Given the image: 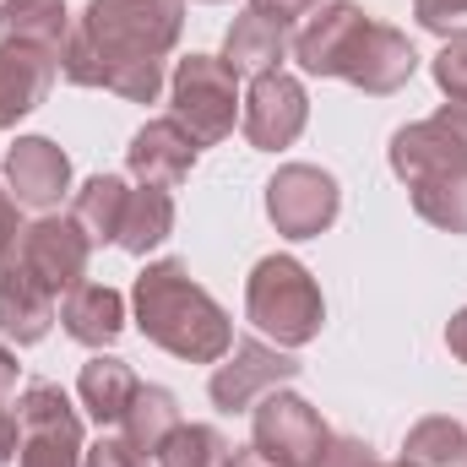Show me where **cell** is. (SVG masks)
Segmentation results:
<instances>
[{"label": "cell", "instance_id": "obj_22", "mask_svg": "<svg viewBox=\"0 0 467 467\" xmlns=\"http://www.w3.org/2000/svg\"><path fill=\"white\" fill-rule=\"evenodd\" d=\"M119 430H125V441H130L141 457H158L163 441L180 430V402H174V391H163V386H136V397H130Z\"/></svg>", "mask_w": 467, "mask_h": 467}, {"label": "cell", "instance_id": "obj_37", "mask_svg": "<svg viewBox=\"0 0 467 467\" xmlns=\"http://www.w3.org/2000/svg\"><path fill=\"white\" fill-rule=\"evenodd\" d=\"M223 467H272V462H266V457L250 446V451H229V462H223Z\"/></svg>", "mask_w": 467, "mask_h": 467}, {"label": "cell", "instance_id": "obj_25", "mask_svg": "<svg viewBox=\"0 0 467 467\" xmlns=\"http://www.w3.org/2000/svg\"><path fill=\"white\" fill-rule=\"evenodd\" d=\"M402 457L413 467H467V430L446 413L419 419L402 441Z\"/></svg>", "mask_w": 467, "mask_h": 467}, {"label": "cell", "instance_id": "obj_27", "mask_svg": "<svg viewBox=\"0 0 467 467\" xmlns=\"http://www.w3.org/2000/svg\"><path fill=\"white\" fill-rule=\"evenodd\" d=\"M223 462H229V446L213 424H180L158 451V467H223Z\"/></svg>", "mask_w": 467, "mask_h": 467}, {"label": "cell", "instance_id": "obj_36", "mask_svg": "<svg viewBox=\"0 0 467 467\" xmlns=\"http://www.w3.org/2000/svg\"><path fill=\"white\" fill-rule=\"evenodd\" d=\"M11 391H16V358H11V353L0 348V402H5Z\"/></svg>", "mask_w": 467, "mask_h": 467}, {"label": "cell", "instance_id": "obj_5", "mask_svg": "<svg viewBox=\"0 0 467 467\" xmlns=\"http://www.w3.org/2000/svg\"><path fill=\"white\" fill-rule=\"evenodd\" d=\"M82 419L60 386H27L16 397V467H82Z\"/></svg>", "mask_w": 467, "mask_h": 467}, {"label": "cell", "instance_id": "obj_29", "mask_svg": "<svg viewBox=\"0 0 467 467\" xmlns=\"http://www.w3.org/2000/svg\"><path fill=\"white\" fill-rule=\"evenodd\" d=\"M435 82L451 104H467V38H451L435 60Z\"/></svg>", "mask_w": 467, "mask_h": 467}, {"label": "cell", "instance_id": "obj_4", "mask_svg": "<svg viewBox=\"0 0 467 467\" xmlns=\"http://www.w3.org/2000/svg\"><path fill=\"white\" fill-rule=\"evenodd\" d=\"M169 99H174V119L196 136V147L223 141L239 125V104H244L239 99V71L218 55H185L174 66Z\"/></svg>", "mask_w": 467, "mask_h": 467}, {"label": "cell", "instance_id": "obj_10", "mask_svg": "<svg viewBox=\"0 0 467 467\" xmlns=\"http://www.w3.org/2000/svg\"><path fill=\"white\" fill-rule=\"evenodd\" d=\"M299 375V358H288L283 348H272V343H261V337H244V343H234L223 353V364H218V375H213V402L223 408V413H244V408H255L266 391H277V386H288Z\"/></svg>", "mask_w": 467, "mask_h": 467}, {"label": "cell", "instance_id": "obj_9", "mask_svg": "<svg viewBox=\"0 0 467 467\" xmlns=\"http://www.w3.org/2000/svg\"><path fill=\"white\" fill-rule=\"evenodd\" d=\"M305 119H310V99H305V88H299L288 71L255 77L250 93H244V104H239V130H244V141L261 147V152L294 147L299 130H305Z\"/></svg>", "mask_w": 467, "mask_h": 467}, {"label": "cell", "instance_id": "obj_24", "mask_svg": "<svg viewBox=\"0 0 467 467\" xmlns=\"http://www.w3.org/2000/svg\"><path fill=\"white\" fill-rule=\"evenodd\" d=\"M125 202H130L125 180L99 174V180H88V185L77 191L71 218H77V229L88 234L93 244H115V239H119V218H125Z\"/></svg>", "mask_w": 467, "mask_h": 467}, {"label": "cell", "instance_id": "obj_1", "mask_svg": "<svg viewBox=\"0 0 467 467\" xmlns=\"http://www.w3.org/2000/svg\"><path fill=\"white\" fill-rule=\"evenodd\" d=\"M185 0H88L82 27L60 55V77L77 88H104L125 104H152L163 93V55L180 44Z\"/></svg>", "mask_w": 467, "mask_h": 467}, {"label": "cell", "instance_id": "obj_13", "mask_svg": "<svg viewBox=\"0 0 467 467\" xmlns=\"http://www.w3.org/2000/svg\"><path fill=\"white\" fill-rule=\"evenodd\" d=\"M196 136L180 125V119H147L136 136H130V147H125V163H130V174L141 180V185H158V191H174L191 169H196Z\"/></svg>", "mask_w": 467, "mask_h": 467}, {"label": "cell", "instance_id": "obj_18", "mask_svg": "<svg viewBox=\"0 0 467 467\" xmlns=\"http://www.w3.org/2000/svg\"><path fill=\"white\" fill-rule=\"evenodd\" d=\"M60 321H66V337H77L88 348H109L125 332V299L104 283H77L60 299Z\"/></svg>", "mask_w": 467, "mask_h": 467}, {"label": "cell", "instance_id": "obj_39", "mask_svg": "<svg viewBox=\"0 0 467 467\" xmlns=\"http://www.w3.org/2000/svg\"><path fill=\"white\" fill-rule=\"evenodd\" d=\"M202 5H223V0H202Z\"/></svg>", "mask_w": 467, "mask_h": 467}, {"label": "cell", "instance_id": "obj_6", "mask_svg": "<svg viewBox=\"0 0 467 467\" xmlns=\"http://www.w3.org/2000/svg\"><path fill=\"white\" fill-rule=\"evenodd\" d=\"M250 413H255V451L272 467H321L327 446H332V430L321 424V413L305 397L277 386Z\"/></svg>", "mask_w": 467, "mask_h": 467}, {"label": "cell", "instance_id": "obj_14", "mask_svg": "<svg viewBox=\"0 0 467 467\" xmlns=\"http://www.w3.org/2000/svg\"><path fill=\"white\" fill-rule=\"evenodd\" d=\"M5 185L16 196V207H60L66 185H71V158L49 141V136H22L11 152H5Z\"/></svg>", "mask_w": 467, "mask_h": 467}, {"label": "cell", "instance_id": "obj_12", "mask_svg": "<svg viewBox=\"0 0 467 467\" xmlns=\"http://www.w3.org/2000/svg\"><path fill=\"white\" fill-rule=\"evenodd\" d=\"M364 33H369V16H364L353 0L321 5V16H310V22L294 33V60H299L310 77H348Z\"/></svg>", "mask_w": 467, "mask_h": 467}, {"label": "cell", "instance_id": "obj_19", "mask_svg": "<svg viewBox=\"0 0 467 467\" xmlns=\"http://www.w3.org/2000/svg\"><path fill=\"white\" fill-rule=\"evenodd\" d=\"M288 55H294V38H288V27H277L272 16H255V11L234 16L229 38H223V60H229L234 71H250V77H266V71H277Z\"/></svg>", "mask_w": 467, "mask_h": 467}, {"label": "cell", "instance_id": "obj_16", "mask_svg": "<svg viewBox=\"0 0 467 467\" xmlns=\"http://www.w3.org/2000/svg\"><path fill=\"white\" fill-rule=\"evenodd\" d=\"M413 71H419L413 44H408L397 27L369 22V33H364V44H358V55H353V66H348V77H343V82L364 88V93H375V99H386V93H397Z\"/></svg>", "mask_w": 467, "mask_h": 467}, {"label": "cell", "instance_id": "obj_23", "mask_svg": "<svg viewBox=\"0 0 467 467\" xmlns=\"http://www.w3.org/2000/svg\"><path fill=\"white\" fill-rule=\"evenodd\" d=\"M169 234H174V196H169V191H158V185L130 191L125 218H119V239H115L119 250L147 255V250H158Z\"/></svg>", "mask_w": 467, "mask_h": 467}, {"label": "cell", "instance_id": "obj_3", "mask_svg": "<svg viewBox=\"0 0 467 467\" xmlns=\"http://www.w3.org/2000/svg\"><path fill=\"white\" fill-rule=\"evenodd\" d=\"M244 321L277 348H305L310 337H321L327 299L294 255H266L244 283Z\"/></svg>", "mask_w": 467, "mask_h": 467}, {"label": "cell", "instance_id": "obj_32", "mask_svg": "<svg viewBox=\"0 0 467 467\" xmlns=\"http://www.w3.org/2000/svg\"><path fill=\"white\" fill-rule=\"evenodd\" d=\"M321 467H380V462H375V451H369L364 441H348V435L337 441V435H332V446H327Z\"/></svg>", "mask_w": 467, "mask_h": 467}, {"label": "cell", "instance_id": "obj_33", "mask_svg": "<svg viewBox=\"0 0 467 467\" xmlns=\"http://www.w3.org/2000/svg\"><path fill=\"white\" fill-rule=\"evenodd\" d=\"M316 5H321V0H250V11H255V16H272L277 27H294V22L310 16Z\"/></svg>", "mask_w": 467, "mask_h": 467}, {"label": "cell", "instance_id": "obj_26", "mask_svg": "<svg viewBox=\"0 0 467 467\" xmlns=\"http://www.w3.org/2000/svg\"><path fill=\"white\" fill-rule=\"evenodd\" d=\"M413 207L424 223L446 234H467V180L457 174H435V180H413Z\"/></svg>", "mask_w": 467, "mask_h": 467}, {"label": "cell", "instance_id": "obj_8", "mask_svg": "<svg viewBox=\"0 0 467 467\" xmlns=\"http://www.w3.org/2000/svg\"><path fill=\"white\" fill-rule=\"evenodd\" d=\"M337 207H343V191L327 169L316 163H288L272 174L266 185V218L277 223V234L288 239H316L337 223Z\"/></svg>", "mask_w": 467, "mask_h": 467}, {"label": "cell", "instance_id": "obj_21", "mask_svg": "<svg viewBox=\"0 0 467 467\" xmlns=\"http://www.w3.org/2000/svg\"><path fill=\"white\" fill-rule=\"evenodd\" d=\"M136 369L115 358V353H99V358H88L82 364V375H77V397H82V408L99 419V424H119L125 419V408H130V397H136Z\"/></svg>", "mask_w": 467, "mask_h": 467}, {"label": "cell", "instance_id": "obj_34", "mask_svg": "<svg viewBox=\"0 0 467 467\" xmlns=\"http://www.w3.org/2000/svg\"><path fill=\"white\" fill-rule=\"evenodd\" d=\"M11 457H16V413L0 402V467L11 462Z\"/></svg>", "mask_w": 467, "mask_h": 467}, {"label": "cell", "instance_id": "obj_28", "mask_svg": "<svg viewBox=\"0 0 467 467\" xmlns=\"http://www.w3.org/2000/svg\"><path fill=\"white\" fill-rule=\"evenodd\" d=\"M413 16H419V27L441 33L446 44L467 38V0H413Z\"/></svg>", "mask_w": 467, "mask_h": 467}, {"label": "cell", "instance_id": "obj_15", "mask_svg": "<svg viewBox=\"0 0 467 467\" xmlns=\"http://www.w3.org/2000/svg\"><path fill=\"white\" fill-rule=\"evenodd\" d=\"M55 77H60V60L49 49L22 44V38H0V130L33 115L49 99Z\"/></svg>", "mask_w": 467, "mask_h": 467}, {"label": "cell", "instance_id": "obj_7", "mask_svg": "<svg viewBox=\"0 0 467 467\" xmlns=\"http://www.w3.org/2000/svg\"><path fill=\"white\" fill-rule=\"evenodd\" d=\"M391 169L408 185L413 180H435V174L467 180V104H446L441 115L402 125L391 136Z\"/></svg>", "mask_w": 467, "mask_h": 467}, {"label": "cell", "instance_id": "obj_35", "mask_svg": "<svg viewBox=\"0 0 467 467\" xmlns=\"http://www.w3.org/2000/svg\"><path fill=\"white\" fill-rule=\"evenodd\" d=\"M446 348L467 364V310H462V316H451V327H446Z\"/></svg>", "mask_w": 467, "mask_h": 467}, {"label": "cell", "instance_id": "obj_2", "mask_svg": "<svg viewBox=\"0 0 467 467\" xmlns=\"http://www.w3.org/2000/svg\"><path fill=\"white\" fill-rule=\"evenodd\" d=\"M136 327L152 348L174 353V358H191V364H218L234 348V327L223 316V305L191 283V272L180 261H152L141 277H136Z\"/></svg>", "mask_w": 467, "mask_h": 467}, {"label": "cell", "instance_id": "obj_20", "mask_svg": "<svg viewBox=\"0 0 467 467\" xmlns=\"http://www.w3.org/2000/svg\"><path fill=\"white\" fill-rule=\"evenodd\" d=\"M71 11L66 0H0V38H22V44H38L49 49L55 60L66 55L71 44Z\"/></svg>", "mask_w": 467, "mask_h": 467}, {"label": "cell", "instance_id": "obj_11", "mask_svg": "<svg viewBox=\"0 0 467 467\" xmlns=\"http://www.w3.org/2000/svg\"><path fill=\"white\" fill-rule=\"evenodd\" d=\"M22 266L55 294L66 299L77 283H88V261H93V239L77 229V218H38L22 234Z\"/></svg>", "mask_w": 467, "mask_h": 467}, {"label": "cell", "instance_id": "obj_30", "mask_svg": "<svg viewBox=\"0 0 467 467\" xmlns=\"http://www.w3.org/2000/svg\"><path fill=\"white\" fill-rule=\"evenodd\" d=\"M22 213H16V196L11 191H0V266L5 261H16V250H22Z\"/></svg>", "mask_w": 467, "mask_h": 467}, {"label": "cell", "instance_id": "obj_31", "mask_svg": "<svg viewBox=\"0 0 467 467\" xmlns=\"http://www.w3.org/2000/svg\"><path fill=\"white\" fill-rule=\"evenodd\" d=\"M82 467H147V457H141L130 441H99V446L82 457Z\"/></svg>", "mask_w": 467, "mask_h": 467}, {"label": "cell", "instance_id": "obj_38", "mask_svg": "<svg viewBox=\"0 0 467 467\" xmlns=\"http://www.w3.org/2000/svg\"><path fill=\"white\" fill-rule=\"evenodd\" d=\"M391 467H413V462H408V457H402V462H391Z\"/></svg>", "mask_w": 467, "mask_h": 467}, {"label": "cell", "instance_id": "obj_17", "mask_svg": "<svg viewBox=\"0 0 467 467\" xmlns=\"http://www.w3.org/2000/svg\"><path fill=\"white\" fill-rule=\"evenodd\" d=\"M55 305L60 299L22 266V255L0 266V332L11 343H38L55 321Z\"/></svg>", "mask_w": 467, "mask_h": 467}]
</instances>
